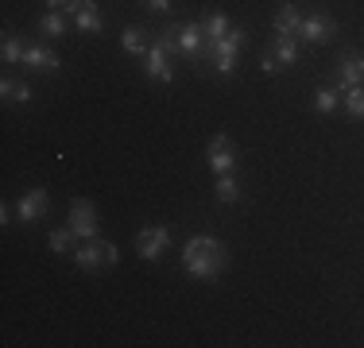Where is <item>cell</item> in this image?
Here are the masks:
<instances>
[{"instance_id": "cell-1", "label": "cell", "mask_w": 364, "mask_h": 348, "mask_svg": "<svg viewBox=\"0 0 364 348\" xmlns=\"http://www.w3.org/2000/svg\"><path fill=\"white\" fill-rule=\"evenodd\" d=\"M225 263H229V251H225V244L218 236H190L186 248H182V267H186L194 278H218L225 271Z\"/></svg>"}, {"instance_id": "cell-2", "label": "cell", "mask_w": 364, "mask_h": 348, "mask_svg": "<svg viewBox=\"0 0 364 348\" xmlns=\"http://www.w3.org/2000/svg\"><path fill=\"white\" fill-rule=\"evenodd\" d=\"M74 263L82 267V271H97L101 263H120V251L117 244H105V240H77L74 248Z\"/></svg>"}, {"instance_id": "cell-3", "label": "cell", "mask_w": 364, "mask_h": 348, "mask_svg": "<svg viewBox=\"0 0 364 348\" xmlns=\"http://www.w3.org/2000/svg\"><path fill=\"white\" fill-rule=\"evenodd\" d=\"M245 39L248 35L240 28H229V35H221V39L210 43V62H213V70H218L221 77L232 74V66H237V50L245 47Z\"/></svg>"}, {"instance_id": "cell-4", "label": "cell", "mask_w": 364, "mask_h": 348, "mask_svg": "<svg viewBox=\"0 0 364 348\" xmlns=\"http://www.w3.org/2000/svg\"><path fill=\"white\" fill-rule=\"evenodd\" d=\"M205 163H210L213 174H232V167H237V147H232V139L213 136L210 147H205Z\"/></svg>"}, {"instance_id": "cell-5", "label": "cell", "mask_w": 364, "mask_h": 348, "mask_svg": "<svg viewBox=\"0 0 364 348\" xmlns=\"http://www.w3.org/2000/svg\"><path fill=\"white\" fill-rule=\"evenodd\" d=\"M70 229H74L77 240H93V236H97V209H93V202L74 197V202H70Z\"/></svg>"}, {"instance_id": "cell-6", "label": "cell", "mask_w": 364, "mask_h": 348, "mask_svg": "<svg viewBox=\"0 0 364 348\" xmlns=\"http://www.w3.org/2000/svg\"><path fill=\"white\" fill-rule=\"evenodd\" d=\"M167 248H171V229H163V224H147L140 236H136V251H140V259H159Z\"/></svg>"}, {"instance_id": "cell-7", "label": "cell", "mask_w": 364, "mask_h": 348, "mask_svg": "<svg viewBox=\"0 0 364 348\" xmlns=\"http://www.w3.org/2000/svg\"><path fill=\"white\" fill-rule=\"evenodd\" d=\"M47 209H50L47 190H28V194L16 202V213H20V221H28V224H36L39 217H47Z\"/></svg>"}, {"instance_id": "cell-8", "label": "cell", "mask_w": 364, "mask_h": 348, "mask_svg": "<svg viewBox=\"0 0 364 348\" xmlns=\"http://www.w3.org/2000/svg\"><path fill=\"white\" fill-rule=\"evenodd\" d=\"M333 31H337V23H333V16H326V12H314V16L302 20V39L306 43H329Z\"/></svg>"}, {"instance_id": "cell-9", "label": "cell", "mask_w": 364, "mask_h": 348, "mask_svg": "<svg viewBox=\"0 0 364 348\" xmlns=\"http://www.w3.org/2000/svg\"><path fill=\"white\" fill-rule=\"evenodd\" d=\"M66 12H70L74 20H77V28L90 31V35H97L101 28H105V23H101V12H97V4H93V0H70V4H66Z\"/></svg>"}, {"instance_id": "cell-10", "label": "cell", "mask_w": 364, "mask_h": 348, "mask_svg": "<svg viewBox=\"0 0 364 348\" xmlns=\"http://www.w3.org/2000/svg\"><path fill=\"white\" fill-rule=\"evenodd\" d=\"M202 47H210V43H205V28L202 23H182L178 28V50L186 58H198L202 55Z\"/></svg>"}, {"instance_id": "cell-11", "label": "cell", "mask_w": 364, "mask_h": 348, "mask_svg": "<svg viewBox=\"0 0 364 348\" xmlns=\"http://www.w3.org/2000/svg\"><path fill=\"white\" fill-rule=\"evenodd\" d=\"M167 58H171L167 50H163L159 43H151V50L144 55V70H147V77H155V82L167 85L171 77H175V74H171V62H167Z\"/></svg>"}, {"instance_id": "cell-12", "label": "cell", "mask_w": 364, "mask_h": 348, "mask_svg": "<svg viewBox=\"0 0 364 348\" xmlns=\"http://www.w3.org/2000/svg\"><path fill=\"white\" fill-rule=\"evenodd\" d=\"M353 85H364V55H345L341 58V82H337V89H353Z\"/></svg>"}, {"instance_id": "cell-13", "label": "cell", "mask_w": 364, "mask_h": 348, "mask_svg": "<svg viewBox=\"0 0 364 348\" xmlns=\"http://www.w3.org/2000/svg\"><path fill=\"white\" fill-rule=\"evenodd\" d=\"M275 58V66L287 70L294 58H299V35H275V50H267Z\"/></svg>"}, {"instance_id": "cell-14", "label": "cell", "mask_w": 364, "mask_h": 348, "mask_svg": "<svg viewBox=\"0 0 364 348\" xmlns=\"http://www.w3.org/2000/svg\"><path fill=\"white\" fill-rule=\"evenodd\" d=\"M23 66L28 70H39V74H50V70H58V55L47 47H28L23 50Z\"/></svg>"}, {"instance_id": "cell-15", "label": "cell", "mask_w": 364, "mask_h": 348, "mask_svg": "<svg viewBox=\"0 0 364 348\" xmlns=\"http://www.w3.org/2000/svg\"><path fill=\"white\" fill-rule=\"evenodd\" d=\"M275 35H302V12L294 4H283L275 12Z\"/></svg>"}, {"instance_id": "cell-16", "label": "cell", "mask_w": 364, "mask_h": 348, "mask_svg": "<svg viewBox=\"0 0 364 348\" xmlns=\"http://www.w3.org/2000/svg\"><path fill=\"white\" fill-rule=\"evenodd\" d=\"M0 97H4L8 104H28V101H31V85L4 77V82H0Z\"/></svg>"}, {"instance_id": "cell-17", "label": "cell", "mask_w": 364, "mask_h": 348, "mask_svg": "<svg viewBox=\"0 0 364 348\" xmlns=\"http://www.w3.org/2000/svg\"><path fill=\"white\" fill-rule=\"evenodd\" d=\"M202 28H205V43H213V39H221V35H229L232 23H229V16H225V12H210L202 20Z\"/></svg>"}, {"instance_id": "cell-18", "label": "cell", "mask_w": 364, "mask_h": 348, "mask_svg": "<svg viewBox=\"0 0 364 348\" xmlns=\"http://www.w3.org/2000/svg\"><path fill=\"white\" fill-rule=\"evenodd\" d=\"M23 43H20V35H12V31H4V47H0V58L4 62H23Z\"/></svg>"}, {"instance_id": "cell-19", "label": "cell", "mask_w": 364, "mask_h": 348, "mask_svg": "<svg viewBox=\"0 0 364 348\" xmlns=\"http://www.w3.org/2000/svg\"><path fill=\"white\" fill-rule=\"evenodd\" d=\"M218 202L221 205L240 202V186H237V178H232V174H221V178H218Z\"/></svg>"}, {"instance_id": "cell-20", "label": "cell", "mask_w": 364, "mask_h": 348, "mask_svg": "<svg viewBox=\"0 0 364 348\" xmlns=\"http://www.w3.org/2000/svg\"><path fill=\"white\" fill-rule=\"evenodd\" d=\"M124 50L128 55H147V35H144V28H124Z\"/></svg>"}, {"instance_id": "cell-21", "label": "cell", "mask_w": 364, "mask_h": 348, "mask_svg": "<svg viewBox=\"0 0 364 348\" xmlns=\"http://www.w3.org/2000/svg\"><path fill=\"white\" fill-rule=\"evenodd\" d=\"M74 229H70V224H66V229H55V232H50V236H47V244H50V251H74Z\"/></svg>"}, {"instance_id": "cell-22", "label": "cell", "mask_w": 364, "mask_h": 348, "mask_svg": "<svg viewBox=\"0 0 364 348\" xmlns=\"http://www.w3.org/2000/svg\"><path fill=\"white\" fill-rule=\"evenodd\" d=\"M345 109H349V116L364 120V85H353V89H345Z\"/></svg>"}, {"instance_id": "cell-23", "label": "cell", "mask_w": 364, "mask_h": 348, "mask_svg": "<svg viewBox=\"0 0 364 348\" xmlns=\"http://www.w3.org/2000/svg\"><path fill=\"white\" fill-rule=\"evenodd\" d=\"M39 31L50 35V39H58V35H66V20L58 12H50V16H43V20H39Z\"/></svg>"}, {"instance_id": "cell-24", "label": "cell", "mask_w": 364, "mask_h": 348, "mask_svg": "<svg viewBox=\"0 0 364 348\" xmlns=\"http://www.w3.org/2000/svg\"><path fill=\"white\" fill-rule=\"evenodd\" d=\"M314 109H318V112H333V109H337V93L329 89V85H318V93H314Z\"/></svg>"}, {"instance_id": "cell-25", "label": "cell", "mask_w": 364, "mask_h": 348, "mask_svg": "<svg viewBox=\"0 0 364 348\" xmlns=\"http://www.w3.org/2000/svg\"><path fill=\"white\" fill-rule=\"evenodd\" d=\"M144 4L151 8V12H167V8H171V0H144Z\"/></svg>"}, {"instance_id": "cell-26", "label": "cell", "mask_w": 364, "mask_h": 348, "mask_svg": "<svg viewBox=\"0 0 364 348\" xmlns=\"http://www.w3.org/2000/svg\"><path fill=\"white\" fill-rule=\"evenodd\" d=\"M47 4H50V8H58V4H63V8H66V4H70V0H47Z\"/></svg>"}]
</instances>
